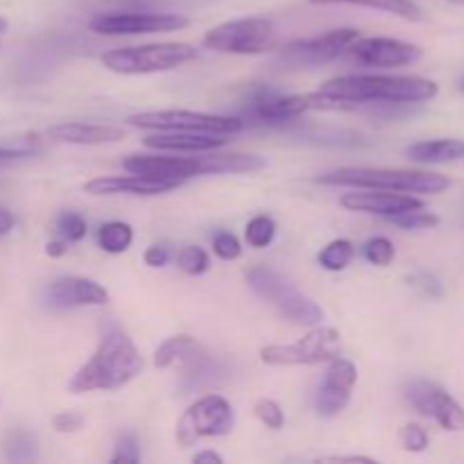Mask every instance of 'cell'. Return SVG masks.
<instances>
[{
  "label": "cell",
  "instance_id": "6da1fadb",
  "mask_svg": "<svg viewBox=\"0 0 464 464\" xmlns=\"http://www.w3.org/2000/svg\"><path fill=\"white\" fill-rule=\"evenodd\" d=\"M438 93L433 80L417 75H343L320 86L315 109L358 111L365 104H421Z\"/></svg>",
  "mask_w": 464,
  "mask_h": 464
},
{
  "label": "cell",
  "instance_id": "7a4b0ae2",
  "mask_svg": "<svg viewBox=\"0 0 464 464\" xmlns=\"http://www.w3.org/2000/svg\"><path fill=\"white\" fill-rule=\"evenodd\" d=\"M143 372V356L121 329L104 331L93 356L77 370L71 381V392L118 390Z\"/></svg>",
  "mask_w": 464,
  "mask_h": 464
},
{
  "label": "cell",
  "instance_id": "3957f363",
  "mask_svg": "<svg viewBox=\"0 0 464 464\" xmlns=\"http://www.w3.org/2000/svg\"><path fill=\"white\" fill-rule=\"evenodd\" d=\"M326 186H349L358 190H392V193L438 195L451 186L444 175L424 170H392V168H338L317 177Z\"/></svg>",
  "mask_w": 464,
  "mask_h": 464
},
{
  "label": "cell",
  "instance_id": "277c9868",
  "mask_svg": "<svg viewBox=\"0 0 464 464\" xmlns=\"http://www.w3.org/2000/svg\"><path fill=\"white\" fill-rule=\"evenodd\" d=\"M247 284L252 285L258 297L266 299L281 317H285L293 324L315 326L324 320V311L272 267L256 266L247 270Z\"/></svg>",
  "mask_w": 464,
  "mask_h": 464
},
{
  "label": "cell",
  "instance_id": "5b68a950",
  "mask_svg": "<svg viewBox=\"0 0 464 464\" xmlns=\"http://www.w3.org/2000/svg\"><path fill=\"white\" fill-rule=\"evenodd\" d=\"M195 57L198 50L190 44H148L109 50L102 54V66L121 75H148L179 68Z\"/></svg>",
  "mask_w": 464,
  "mask_h": 464
},
{
  "label": "cell",
  "instance_id": "8992f818",
  "mask_svg": "<svg viewBox=\"0 0 464 464\" xmlns=\"http://www.w3.org/2000/svg\"><path fill=\"white\" fill-rule=\"evenodd\" d=\"M240 121L256 127H284L315 109V93L281 95L279 91L256 86L243 100Z\"/></svg>",
  "mask_w": 464,
  "mask_h": 464
},
{
  "label": "cell",
  "instance_id": "52a82bcc",
  "mask_svg": "<svg viewBox=\"0 0 464 464\" xmlns=\"http://www.w3.org/2000/svg\"><path fill=\"white\" fill-rule=\"evenodd\" d=\"M276 44L275 23L270 18L252 16L222 23L204 36V45L227 54H261Z\"/></svg>",
  "mask_w": 464,
  "mask_h": 464
},
{
  "label": "cell",
  "instance_id": "ba28073f",
  "mask_svg": "<svg viewBox=\"0 0 464 464\" xmlns=\"http://www.w3.org/2000/svg\"><path fill=\"white\" fill-rule=\"evenodd\" d=\"M131 127L159 131H198V134H238L245 127L240 118L218 116V113L184 111V109H168V111H143L127 118Z\"/></svg>",
  "mask_w": 464,
  "mask_h": 464
},
{
  "label": "cell",
  "instance_id": "9c48e42d",
  "mask_svg": "<svg viewBox=\"0 0 464 464\" xmlns=\"http://www.w3.org/2000/svg\"><path fill=\"white\" fill-rule=\"evenodd\" d=\"M234 429V408L220 394L198 399L177 421L175 438L181 447H193L204 438H222Z\"/></svg>",
  "mask_w": 464,
  "mask_h": 464
},
{
  "label": "cell",
  "instance_id": "30bf717a",
  "mask_svg": "<svg viewBox=\"0 0 464 464\" xmlns=\"http://www.w3.org/2000/svg\"><path fill=\"white\" fill-rule=\"evenodd\" d=\"M340 352V331L334 326H317L293 344H270L261 349L266 365H320L329 362Z\"/></svg>",
  "mask_w": 464,
  "mask_h": 464
},
{
  "label": "cell",
  "instance_id": "8fae6325",
  "mask_svg": "<svg viewBox=\"0 0 464 464\" xmlns=\"http://www.w3.org/2000/svg\"><path fill=\"white\" fill-rule=\"evenodd\" d=\"M361 39V32L353 27H338V30L324 32V34L311 36V39H299L285 45L279 54V62L290 68H313L329 63L334 59L343 57L349 45Z\"/></svg>",
  "mask_w": 464,
  "mask_h": 464
},
{
  "label": "cell",
  "instance_id": "7c38bea8",
  "mask_svg": "<svg viewBox=\"0 0 464 464\" xmlns=\"http://www.w3.org/2000/svg\"><path fill=\"white\" fill-rule=\"evenodd\" d=\"M403 397L420 415L433 420L435 424L442 426L449 433H460V430H464V408L442 385L426 379L408 381L403 385Z\"/></svg>",
  "mask_w": 464,
  "mask_h": 464
},
{
  "label": "cell",
  "instance_id": "4fadbf2b",
  "mask_svg": "<svg viewBox=\"0 0 464 464\" xmlns=\"http://www.w3.org/2000/svg\"><path fill=\"white\" fill-rule=\"evenodd\" d=\"M190 18L181 14H152V12H113L98 14L91 18L89 30L107 36H131V34H157V32L184 30Z\"/></svg>",
  "mask_w": 464,
  "mask_h": 464
},
{
  "label": "cell",
  "instance_id": "5bb4252c",
  "mask_svg": "<svg viewBox=\"0 0 464 464\" xmlns=\"http://www.w3.org/2000/svg\"><path fill=\"white\" fill-rule=\"evenodd\" d=\"M344 54H349L353 63L365 68H399L420 62L421 48L408 41L390 39V36H367L356 39Z\"/></svg>",
  "mask_w": 464,
  "mask_h": 464
},
{
  "label": "cell",
  "instance_id": "9a60e30c",
  "mask_svg": "<svg viewBox=\"0 0 464 464\" xmlns=\"http://www.w3.org/2000/svg\"><path fill=\"white\" fill-rule=\"evenodd\" d=\"M358 381V372L353 362L344 358H331L324 381L315 392V411L322 417H335L352 401V390Z\"/></svg>",
  "mask_w": 464,
  "mask_h": 464
},
{
  "label": "cell",
  "instance_id": "2e32d148",
  "mask_svg": "<svg viewBox=\"0 0 464 464\" xmlns=\"http://www.w3.org/2000/svg\"><path fill=\"white\" fill-rule=\"evenodd\" d=\"M122 168L131 175L152 177V179L184 184L190 177L202 175L199 157H159V154H131L122 161Z\"/></svg>",
  "mask_w": 464,
  "mask_h": 464
},
{
  "label": "cell",
  "instance_id": "e0dca14e",
  "mask_svg": "<svg viewBox=\"0 0 464 464\" xmlns=\"http://www.w3.org/2000/svg\"><path fill=\"white\" fill-rule=\"evenodd\" d=\"M45 306L53 311H66L77 306H102L109 302V293L95 281L84 276H62L44 290Z\"/></svg>",
  "mask_w": 464,
  "mask_h": 464
},
{
  "label": "cell",
  "instance_id": "ac0fdd59",
  "mask_svg": "<svg viewBox=\"0 0 464 464\" xmlns=\"http://www.w3.org/2000/svg\"><path fill=\"white\" fill-rule=\"evenodd\" d=\"M349 211L372 213V216L390 218L397 213L412 211V208H424L426 204L412 193H392V190H370V193H347L340 199Z\"/></svg>",
  "mask_w": 464,
  "mask_h": 464
},
{
  "label": "cell",
  "instance_id": "d6986e66",
  "mask_svg": "<svg viewBox=\"0 0 464 464\" xmlns=\"http://www.w3.org/2000/svg\"><path fill=\"white\" fill-rule=\"evenodd\" d=\"M179 367L181 388L186 392L199 388H211V385L222 383V381H227L231 376V362L227 358L216 356V353H208L204 347Z\"/></svg>",
  "mask_w": 464,
  "mask_h": 464
},
{
  "label": "cell",
  "instance_id": "ffe728a7",
  "mask_svg": "<svg viewBox=\"0 0 464 464\" xmlns=\"http://www.w3.org/2000/svg\"><path fill=\"white\" fill-rule=\"evenodd\" d=\"M179 184L172 181L152 179V177L131 175L130 177H100L86 184V193L91 195H161L168 190H175Z\"/></svg>",
  "mask_w": 464,
  "mask_h": 464
},
{
  "label": "cell",
  "instance_id": "44dd1931",
  "mask_svg": "<svg viewBox=\"0 0 464 464\" xmlns=\"http://www.w3.org/2000/svg\"><path fill=\"white\" fill-rule=\"evenodd\" d=\"M48 136L57 143L71 145H104L125 139V131L116 125H93V122H62L48 130Z\"/></svg>",
  "mask_w": 464,
  "mask_h": 464
},
{
  "label": "cell",
  "instance_id": "7402d4cb",
  "mask_svg": "<svg viewBox=\"0 0 464 464\" xmlns=\"http://www.w3.org/2000/svg\"><path fill=\"white\" fill-rule=\"evenodd\" d=\"M227 136L222 134H198V131H163V134L148 136L143 140L148 148L161 152H211V150L227 145Z\"/></svg>",
  "mask_w": 464,
  "mask_h": 464
},
{
  "label": "cell",
  "instance_id": "603a6c76",
  "mask_svg": "<svg viewBox=\"0 0 464 464\" xmlns=\"http://www.w3.org/2000/svg\"><path fill=\"white\" fill-rule=\"evenodd\" d=\"M408 159L426 166H442L464 159V140L462 139H430L412 143L406 150Z\"/></svg>",
  "mask_w": 464,
  "mask_h": 464
},
{
  "label": "cell",
  "instance_id": "cb8c5ba5",
  "mask_svg": "<svg viewBox=\"0 0 464 464\" xmlns=\"http://www.w3.org/2000/svg\"><path fill=\"white\" fill-rule=\"evenodd\" d=\"M199 163H202V175H240V172H256L266 168V159L245 152L207 154L199 157Z\"/></svg>",
  "mask_w": 464,
  "mask_h": 464
},
{
  "label": "cell",
  "instance_id": "d4e9b609",
  "mask_svg": "<svg viewBox=\"0 0 464 464\" xmlns=\"http://www.w3.org/2000/svg\"><path fill=\"white\" fill-rule=\"evenodd\" d=\"M0 453L9 462L39 460V440L25 429H9L0 435Z\"/></svg>",
  "mask_w": 464,
  "mask_h": 464
},
{
  "label": "cell",
  "instance_id": "484cf974",
  "mask_svg": "<svg viewBox=\"0 0 464 464\" xmlns=\"http://www.w3.org/2000/svg\"><path fill=\"white\" fill-rule=\"evenodd\" d=\"M313 5H356V7H370L379 9V12L394 14V16L403 18V21L420 23L424 21V12L412 0H311Z\"/></svg>",
  "mask_w": 464,
  "mask_h": 464
},
{
  "label": "cell",
  "instance_id": "4316f807",
  "mask_svg": "<svg viewBox=\"0 0 464 464\" xmlns=\"http://www.w3.org/2000/svg\"><path fill=\"white\" fill-rule=\"evenodd\" d=\"M199 349H202V344H199L193 335H172V338H168L166 343L157 349V353H154V365L161 367V370H168V367L172 365H184V362L188 361L190 356H195Z\"/></svg>",
  "mask_w": 464,
  "mask_h": 464
},
{
  "label": "cell",
  "instance_id": "83f0119b",
  "mask_svg": "<svg viewBox=\"0 0 464 464\" xmlns=\"http://www.w3.org/2000/svg\"><path fill=\"white\" fill-rule=\"evenodd\" d=\"M131 240H134V231H131V227L127 222H107L98 231L100 247L109 254L127 252Z\"/></svg>",
  "mask_w": 464,
  "mask_h": 464
},
{
  "label": "cell",
  "instance_id": "f1b7e54d",
  "mask_svg": "<svg viewBox=\"0 0 464 464\" xmlns=\"http://www.w3.org/2000/svg\"><path fill=\"white\" fill-rule=\"evenodd\" d=\"M353 254H356V249H353L349 240H334V243H329L320 252V266L329 272H340L352 263Z\"/></svg>",
  "mask_w": 464,
  "mask_h": 464
},
{
  "label": "cell",
  "instance_id": "f546056e",
  "mask_svg": "<svg viewBox=\"0 0 464 464\" xmlns=\"http://www.w3.org/2000/svg\"><path fill=\"white\" fill-rule=\"evenodd\" d=\"M385 220L392 222V225H397V227H401V229H433V227L440 225V216L426 211V207L397 213V216H390V218H385Z\"/></svg>",
  "mask_w": 464,
  "mask_h": 464
},
{
  "label": "cell",
  "instance_id": "4dcf8cb0",
  "mask_svg": "<svg viewBox=\"0 0 464 464\" xmlns=\"http://www.w3.org/2000/svg\"><path fill=\"white\" fill-rule=\"evenodd\" d=\"M276 234V222L270 216H256L254 220H249L247 229H245V238L252 247L263 249L275 240Z\"/></svg>",
  "mask_w": 464,
  "mask_h": 464
},
{
  "label": "cell",
  "instance_id": "1f68e13d",
  "mask_svg": "<svg viewBox=\"0 0 464 464\" xmlns=\"http://www.w3.org/2000/svg\"><path fill=\"white\" fill-rule=\"evenodd\" d=\"M394 245L392 240L385 238V236H376V238H370L365 245H362V256L372 263V266L388 267L390 263L394 261Z\"/></svg>",
  "mask_w": 464,
  "mask_h": 464
},
{
  "label": "cell",
  "instance_id": "d6a6232c",
  "mask_svg": "<svg viewBox=\"0 0 464 464\" xmlns=\"http://www.w3.org/2000/svg\"><path fill=\"white\" fill-rule=\"evenodd\" d=\"M177 266L190 276L204 275L208 270V254L202 247H184L177 256Z\"/></svg>",
  "mask_w": 464,
  "mask_h": 464
},
{
  "label": "cell",
  "instance_id": "836d02e7",
  "mask_svg": "<svg viewBox=\"0 0 464 464\" xmlns=\"http://www.w3.org/2000/svg\"><path fill=\"white\" fill-rule=\"evenodd\" d=\"M406 281L412 290H417V293L424 295V297L440 299L444 295L442 281L435 275H430V272H412V275L406 276Z\"/></svg>",
  "mask_w": 464,
  "mask_h": 464
},
{
  "label": "cell",
  "instance_id": "e575fe53",
  "mask_svg": "<svg viewBox=\"0 0 464 464\" xmlns=\"http://www.w3.org/2000/svg\"><path fill=\"white\" fill-rule=\"evenodd\" d=\"M254 415L258 417V421H261L263 426H267V429L272 430H281L285 424L284 411H281L279 403L272 401V399H258L256 406H254Z\"/></svg>",
  "mask_w": 464,
  "mask_h": 464
},
{
  "label": "cell",
  "instance_id": "d590c367",
  "mask_svg": "<svg viewBox=\"0 0 464 464\" xmlns=\"http://www.w3.org/2000/svg\"><path fill=\"white\" fill-rule=\"evenodd\" d=\"M57 231L68 243H77V240H82L86 236V220L80 213H62L57 218Z\"/></svg>",
  "mask_w": 464,
  "mask_h": 464
},
{
  "label": "cell",
  "instance_id": "8d00e7d4",
  "mask_svg": "<svg viewBox=\"0 0 464 464\" xmlns=\"http://www.w3.org/2000/svg\"><path fill=\"white\" fill-rule=\"evenodd\" d=\"M399 440H401L403 449L411 453H421L429 449V433H426L424 429H421L420 424H406L401 429V433H399Z\"/></svg>",
  "mask_w": 464,
  "mask_h": 464
},
{
  "label": "cell",
  "instance_id": "74e56055",
  "mask_svg": "<svg viewBox=\"0 0 464 464\" xmlns=\"http://www.w3.org/2000/svg\"><path fill=\"white\" fill-rule=\"evenodd\" d=\"M140 460V447L134 433H122L116 442V453L111 456V462H139Z\"/></svg>",
  "mask_w": 464,
  "mask_h": 464
},
{
  "label": "cell",
  "instance_id": "f35d334b",
  "mask_svg": "<svg viewBox=\"0 0 464 464\" xmlns=\"http://www.w3.org/2000/svg\"><path fill=\"white\" fill-rule=\"evenodd\" d=\"M213 252L222 258V261H234L243 254V247H240V240L236 238L229 231H220V234L213 238Z\"/></svg>",
  "mask_w": 464,
  "mask_h": 464
},
{
  "label": "cell",
  "instance_id": "ab89813d",
  "mask_svg": "<svg viewBox=\"0 0 464 464\" xmlns=\"http://www.w3.org/2000/svg\"><path fill=\"white\" fill-rule=\"evenodd\" d=\"M84 426V417L80 412H59L53 417V429L57 433H77Z\"/></svg>",
  "mask_w": 464,
  "mask_h": 464
},
{
  "label": "cell",
  "instance_id": "60d3db41",
  "mask_svg": "<svg viewBox=\"0 0 464 464\" xmlns=\"http://www.w3.org/2000/svg\"><path fill=\"white\" fill-rule=\"evenodd\" d=\"M172 252L168 245H152V247H148V252H145V263H148L150 267H163L168 266V261H170Z\"/></svg>",
  "mask_w": 464,
  "mask_h": 464
},
{
  "label": "cell",
  "instance_id": "b9f144b4",
  "mask_svg": "<svg viewBox=\"0 0 464 464\" xmlns=\"http://www.w3.org/2000/svg\"><path fill=\"white\" fill-rule=\"evenodd\" d=\"M317 462H365V464H372L374 460L367 456H326V458H320Z\"/></svg>",
  "mask_w": 464,
  "mask_h": 464
},
{
  "label": "cell",
  "instance_id": "7bdbcfd3",
  "mask_svg": "<svg viewBox=\"0 0 464 464\" xmlns=\"http://www.w3.org/2000/svg\"><path fill=\"white\" fill-rule=\"evenodd\" d=\"M14 229V216L5 208H0V236H7Z\"/></svg>",
  "mask_w": 464,
  "mask_h": 464
},
{
  "label": "cell",
  "instance_id": "ee69618b",
  "mask_svg": "<svg viewBox=\"0 0 464 464\" xmlns=\"http://www.w3.org/2000/svg\"><path fill=\"white\" fill-rule=\"evenodd\" d=\"M30 152L25 150H7V148H0V161H14V159H21L27 157Z\"/></svg>",
  "mask_w": 464,
  "mask_h": 464
},
{
  "label": "cell",
  "instance_id": "f6af8a7d",
  "mask_svg": "<svg viewBox=\"0 0 464 464\" xmlns=\"http://www.w3.org/2000/svg\"><path fill=\"white\" fill-rule=\"evenodd\" d=\"M193 462H216V464H222V456L220 453H216V451H202V453H198V456L193 458Z\"/></svg>",
  "mask_w": 464,
  "mask_h": 464
},
{
  "label": "cell",
  "instance_id": "bcb514c9",
  "mask_svg": "<svg viewBox=\"0 0 464 464\" xmlns=\"http://www.w3.org/2000/svg\"><path fill=\"white\" fill-rule=\"evenodd\" d=\"M45 254H48V256H53V258H59V256H63V254H66V247H63V243H59V240H53V243L45 245Z\"/></svg>",
  "mask_w": 464,
  "mask_h": 464
},
{
  "label": "cell",
  "instance_id": "7dc6e473",
  "mask_svg": "<svg viewBox=\"0 0 464 464\" xmlns=\"http://www.w3.org/2000/svg\"><path fill=\"white\" fill-rule=\"evenodd\" d=\"M5 30H7V21H5V18L0 16V34H3Z\"/></svg>",
  "mask_w": 464,
  "mask_h": 464
},
{
  "label": "cell",
  "instance_id": "c3c4849f",
  "mask_svg": "<svg viewBox=\"0 0 464 464\" xmlns=\"http://www.w3.org/2000/svg\"><path fill=\"white\" fill-rule=\"evenodd\" d=\"M447 3H451V5H458V7H464V0H447Z\"/></svg>",
  "mask_w": 464,
  "mask_h": 464
},
{
  "label": "cell",
  "instance_id": "681fc988",
  "mask_svg": "<svg viewBox=\"0 0 464 464\" xmlns=\"http://www.w3.org/2000/svg\"><path fill=\"white\" fill-rule=\"evenodd\" d=\"M460 91H464V77L460 80Z\"/></svg>",
  "mask_w": 464,
  "mask_h": 464
}]
</instances>
